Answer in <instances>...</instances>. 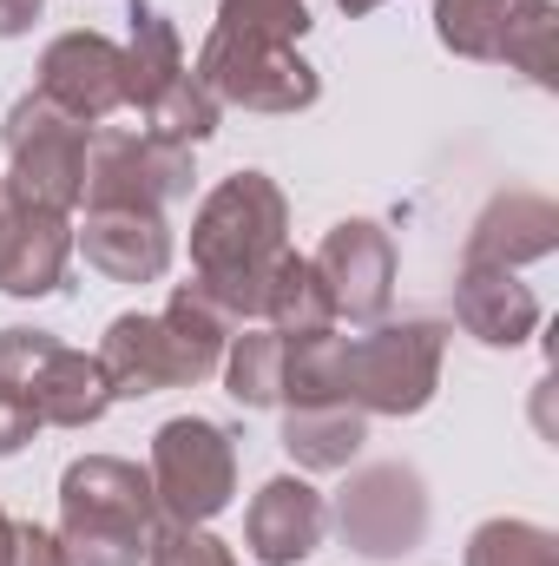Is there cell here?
<instances>
[{"label":"cell","mask_w":559,"mask_h":566,"mask_svg":"<svg viewBox=\"0 0 559 566\" xmlns=\"http://www.w3.org/2000/svg\"><path fill=\"white\" fill-rule=\"evenodd\" d=\"M283 251H289V205H283L277 178H264V171L224 178L191 218V271H198L191 283L231 323L264 316Z\"/></svg>","instance_id":"cell-1"},{"label":"cell","mask_w":559,"mask_h":566,"mask_svg":"<svg viewBox=\"0 0 559 566\" xmlns=\"http://www.w3.org/2000/svg\"><path fill=\"white\" fill-rule=\"evenodd\" d=\"M151 474L119 454H80L60 474V547L66 566H145L158 534Z\"/></svg>","instance_id":"cell-2"},{"label":"cell","mask_w":559,"mask_h":566,"mask_svg":"<svg viewBox=\"0 0 559 566\" xmlns=\"http://www.w3.org/2000/svg\"><path fill=\"white\" fill-rule=\"evenodd\" d=\"M0 389L20 396L40 428H93L113 409V382L99 356L66 349L46 329H0Z\"/></svg>","instance_id":"cell-3"},{"label":"cell","mask_w":559,"mask_h":566,"mask_svg":"<svg viewBox=\"0 0 559 566\" xmlns=\"http://www.w3.org/2000/svg\"><path fill=\"white\" fill-rule=\"evenodd\" d=\"M198 86L218 106H244V113H303L316 106L323 80L316 66L264 33H238V27H211L198 46Z\"/></svg>","instance_id":"cell-4"},{"label":"cell","mask_w":559,"mask_h":566,"mask_svg":"<svg viewBox=\"0 0 559 566\" xmlns=\"http://www.w3.org/2000/svg\"><path fill=\"white\" fill-rule=\"evenodd\" d=\"M441 349H447V329L428 316L376 323L369 336H349V402L362 416H421L441 389Z\"/></svg>","instance_id":"cell-5"},{"label":"cell","mask_w":559,"mask_h":566,"mask_svg":"<svg viewBox=\"0 0 559 566\" xmlns=\"http://www.w3.org/2000/svg\"><path fill=\"white\" fill-rule=\"evenodd\" d=\"M145 474H151V494H158L165 521L204 527L238 494V441L204 416H171L151 434V468Z\"/></svg>","instance_id":"cell-6"},{"label":"cell","mask_w":559,"mask_h":566,"mask_svg":"<svg viewBox=\"0 0 559 566\" xmlns=\"http://www.w3.org/2000/svg\"><path fill=\"white\" fill-rule=\"evenodd\" d=\"M0 139H7V191L20 205L73 218V205L86 198V139L93 133L80 119H66L60 106H46L40 93H27L7 113Z\"/></svg>","instance_id":"cell-7"},{"label":"cell","mask_w":559,"mask_h":566,"mask_svg":"<svg viewBox=\"0 0 559 566\" xmlns=\"http://www.w3.org/2000/svg\"><path fill=\"white\" fill-rule=\"evenodd\" d=\"M336 527L356 554L369 560H395V554H415L421 534H428V488L409 461H376V468H356L349 488L336 494Z\"/></svg>","instance_id":"cell-8"},{"label":"cell","mask_w":559,"mask_h":566,"mask_svg":"<svg viewBox=\"0 0 559 566\" xmlns=\"http://www.w3.org/2000/svg\"><path fill=\"white\" fill-rule=\"evenodd\" d=\"M191 151L165 145L151 133H93L86 139V205H133L165 211L191 198Z\"/></svg>","instance_id":"cell-9"},{"label":"cell","mask_w":559,"mask_h":566,"mask_svg":"<svg viewBox=\"0 0 559 566\" xmlns=\"http://www.w3.org/2000/svg\"><path fill=\"white\" fill-rule=\"evenodd\" d=\"M309 264H316V277L329 290L336 316H349V323H382V310H389V296H395V244H389L382 224L342 218V224L323 238V251H316Z\"/></svg>","instance_id":"cell-10"},{"label":"cell","mask_w":559,"mask_h":566,"mask_svg":"<svg viewBox=\"0 0 559 566\" xmlns=\"http://www.w3.org/2000/svg\"><path fill=\"white\" fill-rule=\"evenodd\" d=\"M46 106H60L66 119L80 126H99L126 106V60L106 33H60L46 53H40V86H33Z\"/></svg>","instance_id":"cell-11"},{"label":"cell","mask_w":559,"mask_h":566,"mask_svg":"<svg viewBox=\"0 0 559 566\" xmlns=\"http://www.w3.org/2000/svg\"><path fill=\"white\" fill-rule=\"evenodd\" d=\"M80 251L99 277L113 283H158L171 271V224L165 211H133V205H86Z\"/></svg>","instance_id":"cell-12"},{"label":"cell","mask_w":559,"mask_h":566,"mask_svg":"<svg viewBox=\"0 0 559 566\" xmlns=\"http://www.w3.org/2000/svg\"><path fill=\"white\" fill-rule=\"evenodd\" d=\"M93 356H99V369H106V382H113V402H119V396H133V402H139V396L184 389V382H191V376H184V356H178L171 323H165V316H145V310L113 316Z\"/></svg>","instance_id":"cell-13"},{"label":"cell","mask_w":559,"mask_h":566,"mask_svg":"<svg viewBox=\"0 0 559 566\" xmlns=\"http://www.w3.org/2000/svg\"><path fill=\"white\" fill-rule=\"evenodd\" d=\"M66 258H73L66 211L20 205L7 191V218H0V290L7 296H53L66 283Z\"/></svg>","instance_id":"cell-14"},{"label":"cell","mask_w":559,"mask_h":566,"mask_svg":"<svg viewBox=\"0 0 559 566\" xmlns=\"http://www.w3.org/2000/svg\"><path fill=\"white\" fill-rule=\"evenodd\" d=\"M553 244H559V205L553 198H540V191H500V198H487V211L474 218L461 264L520 271V264L553 258Z\"/></svg>","instance_id":"cell-15"},{"label":"cell","mask_w":559,"mask_h":566,"mask_svg":"<svg viewBox=\"0 0 559 566\" xmlns=\"http://www.w3.org/2000/svg\"><path fill=\"white\" fill-rule=\"evenodd\" d=\"M323 534H329V501L309 481H296V474L264 481L257 501H251V514H244V541H251V554L264 566L309 560L323 547Z\"/></svg>","instance_id":"cell-16"},{"label":"cell","mask_w":559,"mask_h":566,"mask_svg":"<svg viewBox=\"0 0 559 566\" xmlns=\"http://www.w3.org/2000/svg\"><path fill=\"white\" fill-rule=\"evenodd\" d=\"M454 316L487 349H514V343H527L540 329V296L514 277V271L461 264V277H454Z\"/></svg>","instance_id":"cell-17"},{"label":"cell","mask_w":559,"mask_h":566,"mask_svg":"<svg viewBox=\"0 0 559 566\" xmlns=\"http://www.w3.org/2000/svg\"><path fill=\"white\" fill-rule=\"evenodd\" d=\"M362 441H369V416H362L356 402H296V409L283 416V448H289V461L309 468V474L349 468V461L362 454Z\"/></svg>","instance_id":"cell-18"},{"label":"cell","mask_w":559,"mask_h":566,"mask_svg":"<svg viewBox=\"0 0 559 566\" xmlns=\"http://www.w3.org/2000/svg\"><path fill=\"white\" fill-rule=\"evenodd\" d=\"M540 7L547 0H434V33L461 60H507V46Z\"/></svg>","instance_id":"cell-19"},{"label":"cell","mask_w":559,"mask_h":566,"mask_svg":"<svg viewBox=\"0 0 559 566\" xmlns=\"http://www.w3.org/2000/svg\"><path fill=\"white\" fill-rule=\"evenodd\" d=\"M133 33H126V46H119V60H126V106H151L178 73H184V46H178V27L151 7V0H139L133 13Z\"/></svg>","instance_id":"cell-20"},{"label":"cell","mask_w":559,"mask_h":566,"mask_svg":"<svg viewBox=\"0 0 559 566\" xmlns=\"http://www.w3.org/2000/svg\"><path fill=\"white\" fill-rule=\"evenodd\" d=\"M264 323H271L277 336H323V329H336V323H342L309 258L283 251L277 277H271V296H264Z\"/></svg>","instance_id":"cell-21"},{"label":"cell","mask_w":559,"mask_h":566,"mask_svg":"<svg viewBox=\"0 0 559 566\" xmlns=\"http://www.w3.org/2000/svg\"><path fill=\"white\" fill-rule=\"evenodd\" d=\"M283 402H349V336H289L283 356Z\"/></svg>","instance_id":"cell-22"},{"label":"cell","mask_w":559,"mask_h":566,"mask_svg":"<svg viewBox=\"0 0 559 566\" xmlns=\"http://www.w3.org/2000/svg\"><path fill=\"white\" fill-rule=\"evenodd\" d=\"M283 356H289V336H277L271 323L231 336L224 369H218L224 389H231V402H244V409H277L283 402Z\"/></svg>","instance_id":"cell-23"},{"label":"cell","mask_w":559,"mask_h":566,"mask_svg":"<svg viewBox=\"0 0 559 566\" xmlns=\"http://www.w3.org/2000/svg\"><path fill=\"white\" fill-rule=\"evenodd\" d=\"M218 113H224V106L198 86V73H178V80H171V86L145 106V133L191 151V145H204L211 133H218Z\"/></svg>","instance_id":"cell-24"},{"label":"cell","mask_w":559,"mask_h":566,"mask_svg":"<svg viewBox=\"0 0 559 566\" xmlns=\"http://www.w3.org/2000/svg\"><path fill=\"white\" fill-rule=\"evenodd\" d=\"M467 566H559V541L534 521H481L467 541Z\"/></svg>","instance_id":"cell-25"},{"label":"cell","mask_w":559,"mask_h":566,"mask_svg":"<svg viewBox=\"0 0 559 566\" xmlns=\"http://www.w3.org/2000/svg\"><path fill=\"white\" fill-rule=\"evenodd\" d=\"M218 27H238V33H264L296 46L309 33V7L303 0H218Z\"/></svg>","instance_id":"cell-26"},{"label":"cell","mask_w":559,"mask_h":566,"mask_svg":"<svg viewBox=\"0 0 559 566\" xmlns=\"http://www.w3.org/2000/svg\"><path fill=\"white\" fill-rule=\"evenodd\" d=\"M145 566H238L231 560V547L211 534V527H184V521H158V534H151V554Z\"/></svg>","instance_id":"cell-27"},{"label":"cell","mask_w":559,"mask_h":566,"mask_svg":"<svg viewBox=\"0 0 559 566\" xmlns=\"http://www.w3.org/2000/svg\"><path fill=\"white\" fill-rule=\"evenodd\" d=\"M7 566H66V547H60V534H46L33 521H13V554H7Z\"/></svg>","instance_id":"cell-28"},{"label":"cell","mask_w":559,"mask_h":566,"mask_svg":"<svg viewBox=\"0 0 559 566\" xmlns=\"http://www.w3.org/2000/svg\"><path fill=\"white\" fill-rule=\"evenodd\" d=\"M33 434H40V416H33V409H27L20 396H7V389H0V454L27 448Z\"/></svg>","instance_id":"cell-29"},{"label":"cell","mask_w":559,"mask_h":566,"mask_svg":"<svg viewBox=\"0 0 559 566\" xmlns=\"http://www.w3.org/2000/svg\"><path fill=\"white\" fill-rule=\"evenodd\" d=\"M40 7H46V0H0V40H20V33L40 20Z\"/></svg>","instance_id":"cell-30"},{"label":"cell","mask_w":559,"mask_h":566,"mask_svg":"<svg viewBox=\"0 0 559 566\" xmlns=\"http://www.w3.org/2000/svg\"><path fill=\"white\" fill-rule=\"evenodd\" d=\"M7 554H13V521H7V507H0V566H7Z\"/></svg>","instance_id":"cell-31"},{"label":"cell","mask_w":559,"mask_h":566,"mask_svg":"<svg viewBox=\"0 0 559 566\" xmlns=\"http://www.w3.org/2000/svg\"><path fill=\"white\" fill-rule=\"evenodd\" d=\"M336 7H342V13H376L382 0H336Z\"/></svg>","instance_id":"cell-32"},{"label":"cell","mask_w":559,"mask_h":566,"mask_svg":"<svg viewBox=\"0 0 559 566\" xmlns=\"http://www.w3.org/2000/svg\"><path fill=\"white\" fill-rule=\"evenodd\" d=\"M0 218H7V178H0Z\"/></svg>","instance_id":"cell-33"}]
</instances>
